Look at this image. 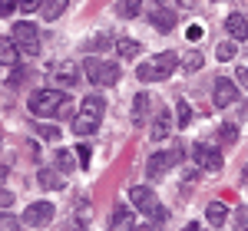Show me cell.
I'll list each match as a JSON object with an SVG mask.
<instances>
[{"label": "cell", "instance_id": "obj_1", "mask_svg": "<svg viewBox=\"0 0 248 231\" xmlns=\"http://www.w3.org/2000/svg\"><path fill=\"white\" fill-rule=\"evenodd\" d=\"M179 53H172V50H166V53H155V57L142 59L139 66H136V76H139V83H159V79H169L175 70H179Z\"/></svg>", "mask_w": 248, "mask_h": 231}, {"label": "cell", "instance_id": "obj_2", "mask_svg": "<svg viewBox=\"0 0 248 231\" xmlns=\"http://www.w3.org/2000/svg\"><path fill=\"white\" fill-rule=\"evenodd\" d=\"M129 202H133L139 212L149 218V225L153 228H159V225H166V218H169V212L155 202L153 188H146V185H136V188H129Z\"/></svg>", "mask_w": 248, "mask_h": 231}, {"label": "cell", "instance_id": "obj_3", "mask_svg": "<svg viewBox=\"0 0 248 231\" xmlns=\"http://www.w3.org/2000/svg\"><path fill=\"white\" fill-rule=\"evenodd\" d=\"M66 93L63 89H37L30 96V113L33 116H57V109L66 102Z\"/></svg>", "mask_w": 248, "mask_h": 231}, {"label": "cell", "instance_id": "obj_4", "mask_svg": "<svg viewBox=\"0 0 248 231\" xmlns=\"http://www.w3.org/2000/svg\"><path fill=\"white\" fill-rule=\"evenodd\" d=\"M83 70H86V76L93 79L96 86H116L119 83V66L109 63V59H86Z\"/></svg>", "mask_w": 248, "mask_h": 231}, {"label": "cell", "instance_id": "obj_5", "mask_svg": "<svg viewBox=\"0 0 248 231\" xmlns=\"http://www.w3.org/2000/svg\"><path fill=\"white\" fill-rule=\"evenodd\" d=\"M14 43L20 46L23 57H40V37L30 23H17L14 27Z\"/></svg>", "mask_w": 248, "mask_h": 231}, {"label": "cell", "instance_id": "obj_6", "mask_svg": "<svg viewBox=\"0 0 248 231\" xmlns=\"http://www.w3.org/2000/svg\"><path fill=\"white\" fill-rule=\"evenodd\" d=\"M53 205L50 202H33L27 212H23V218H20V225L23 228H43V225H50V218H53Z\"/></svg>", "mask_w": 248, "mask_h": 231}, {"label": "cell", "instance_id": "obj_7", "mask_svg": "<svg viewBox=\"0 0 248 231\" xmlns=\"http://www.w3.org/2000/svg\"><path fill=\"white\" fill-rule=\"evenodd\" d=\"M192 159H195V165H202L205 172H218V169H222V152L212 149V145H195V149H192Z\"/></svg>", "mask_w": 248, "mask_h": 231}, {"label": "cell", "instance_id": "obj_8", "mask_svg": "<svg viewBox=\"0 0 248 231\" xmlns=\"http://www.w3.org/2000/svg\"><path fill=\"white\" fill-rule=\"evenodd\" d=\"M212 99H215L218 109H225V106H232V102L238 99V86H235L232 79L218 76V79H215V89H212Z\"/></svg>", "mask_w": 248, "mask_h": 231}, {"label": "cell", "instance_id": "obj_9", "mask_svg": "<svg viewBox=\"0 0 248 231\" xmlns=\"http://www.w3.org/2000/svg\"><path fill=\"white\" fill-rule=\"evenodd\" d=\"M53 79H57V86H77L79 83V66L66 59V63L53 66Z\"/></svg>", "mask_w": 248, "mask_h": 231}, {"label": "cell", "instance_id": "obj_10", "mask_svg": "<svg viewBox=\"0 0 248 231\" xmlns=\"http://www.w3.org/2000/svg\"><path fill=\"white\" fill-rule=\"evenodd\" d=\"M96 129H99V119H96V116H90V113L73 116V132L77 135H93Z\"/></svg>", "mask_w": 248, "mask_h": 231}, {"label": "cell", "instance_id": "obj_11", "mask_svg": "<svg viewBox=\"0 0 248 231\" xmlns=\"http://www.w3.org/2000/svg\"><path fill=\"white\" fill-rule=\"evenodd\" d=\"M229 205H222V202H209V208H205V218H209V225L215 228H222L225 221H229Z\"/></svg>", "mask_w": 248, "mask_h": 231}, {"label": "cell", "instance_id": "obj_12", "mask_svg": "<svg viewBox=\"0 0 248 231\" xmlns=\"http://www.w3.org/2000/svg\"><path fill=\"white\" fill-rule=\"evenodd\" d=\"M63 175L66 172H60V169H40V185H43V188H50V192H60V188H63Z\"/></svg>", "mask_w": 248, "mask_h": 231}, {"label": "cell", "instance_id": "obj_13", "mask_svg": "<svg viewBox=\"0 0 248 231\" xmlns=\"http://www.w3.org/2000/svg\"><path fill=\"white\" fill-rule=\"evenodd\" d=\"M225 30L232 33V40H248V20L242 17V14H232V17L225 20Z\"/></svg>", "mask_w": 248, "mask_h": 231}, {"label": "cell", "instance_id": "obj_14", "mask_svg": "<svg viewBox=\"0 0 248 231\" xmlns=\"http://www.w3.org/2000/svg\"><path fill=\"white\" fill-rule=\"evenodd\" d=\"M136 225V215L126 208V205H119L113 208V218H109V228H133Z\"/></svg>", "mask_w": 248, "mask_h": 231}, {"label": "cell", "instance_id": "obj_15", "mask_svg": "<svg viewBox=\"0 0 248 231\" xmlns=\"http://www.w3.org/2000/svg\"><path fill=\"white\" fill-rule=\"evenodd\" d=\"M166 165H169V155L166 152H155V155H149V165H146V172H149V178H162L166 175Z\"/></svg>", "mask_w": 248, "mask_h": 231}, {"label": "cell", "instance_id": "obj_16", "mask_svg": "<svg viewBox=\"0 0 248 231\" xmlns=\"http://www.w3.org/2000/svg\"><path fill=\"white\" fill-rule=\"evenodd\" d=\"M142 14V0H119L116 3V17H123V20H133Z\"/></svg>", "mask_w": 248, "mask_h": 231}, {"label": "cell", "instance_id": "obj_17", "mask_svg": "<svg viewBox=\"0 0 248 231\" xmlns=\"http://www.w3.org/2000/svg\"><path fill=\"white\" fill-rule=\"evenodd\" d=\"M172 129V113L169 109H162V113L155 116V122H153V139H166Z\"/></svg>", "mask_w": 248, "mask_h": 231}, {"label": "cell", "instance_id": "obj_18", "mask_svg": "<svg viewBox=\"0 0 248 231\" xmlns=\"http://www.w3.org/2000/svg\"><path fill=\"white\" fill-rule=\"evenodd\" d=\"M142 53V46L136 43V40H116V57H123V59H136Z\"/></svg>", "mask_w": 248, "mask_h": 231}, {"label": "cell", "instance_id": "obj_19", "mask_svg": "<svg viewBox=\"0 0 248 231\" xmlns=\"http://www.w3.org/2000/svg\"><path fill=\"white\" fill-rule=\"evenodd\" d=\"M103 109H106V99H103V96H86V99H83V113L103 119Z\"/></svg>", "mask_w": 248, "mask_h": 231}, {"label": "cell", "instance_id": "obj_20", "mask_svg": "<svg viewBox=\"0 0 248 231\" xmlns=\"http://www.w3.org/2000/svg\"><path fill=\"white\" fill-rule=\"evenodd\" d=\"M146 109H149V96H146V93H139V96L133 99V122H136V126H142Z\"/></svg>", "mask_w": 248, "mask_h": 231}, {"label": "cell", "instance_id": "obj_21", "mask_svg": "<svg viewBox=\"0 0 248 231\" xmlns=\"http://www.w3.org/2000/svg\"><path fill=\"white\" fill-rule=\"evenodd\" d=\"M189 122H192V106L186 102V99H179V102H175V126L186 129Z\"/></svg>", "mask_w": 248, "mask_h": 231}, {"label": "cell", "instance_id": "obj_22", "mask_svg": "<svg viewBox=\"0 0 248 231\" xmlns=\"http://www.w3.org/2000/svg\"><path fill=\"white\" fill-rule=\"evenodd\" d=\"M153 23L159 27V30H172V27H175V14H172L169 7H166V10H155V14H153Z\"/></svg>", "mask_w": 248, "mask_h": 231}, {"label": "cell", "instance_id": "obj_23", "mask_svg": "<svg viewBox=\"0 0 248 231\" xmlns=\"http://www.w3.org/2000/svg\"><path fill=\"white\" fill-rule=\"evenodd\" d=\"M17 53H20L17 43H10V40H3V43H0V57H3V66H14V63H17Z\"/></svg>", "mask_w": 248, "mask_h": 231}, {"label": "cell", "instance_id": "obj_24", "mask_svg": "<svg viewBox=\"0 0 248 231\" xmlns=\"http://www.w3.org/2000/svg\"><path fill=\"white\" fill-rule=\"evenodd\" d=\"M40 14H43V20H57L60 14H63V0H46Z\"/></svg>", "mask_w": 248, "mask_h": 231}, {"label": "cell", "instance_id": "obj_25", "mask_svg": "<svg viewBox=\"0 0 248 231\" xmlns=\"http://www.w3.org/2000/svg\"><path fill=\"white\" fill-rule=\"evenodd\" d=\"M57 169H60V172H73V169H77V165H73V152L60 149V152H57Z\"/></svg>", "mask_w": 248, "mask_h": 231}, {"label": "cell", "instance_id": "obj_26", "mask_svg": "<svg viewBox=\"0 0 248 231\" xmlns=\"http://www.w3.org/2000/svg\"><path fill=\"white\" fill-rule=\"evenodd\" d=\"M215 57L218 59H232L235 57V40H222V43L215 46Z\"/></svg>", "mask_w": 248, "mask_h": 231}, {"label": "cell", "instance_id": "obj_27", "mask_svg": "<svg viewBox=\"0 0 248 231\" xmlns=\"http://www.w3.org/2000/svg\"><path fill=\"white\" fill-rule=\"evenodd\" d=\"M202 63H205V59H202V53H189V57H182V66H186L189 73L202 70Z\"/></svg>", "mask_w": 248, "mask_h": 231}, {"label": "cell", "instance_id": "obj_28", "mask_svg": "<svg viewBox=\"0 0 248 231\" xmlns=\"http://www.w3.org/2000/svg\"><path fill=\"white\" fill-rule=\"evenodd\" d=\"M218 139H222V142H238V129H235V126H232V122H225V126H222V129H218Z\"/></svg>", "mask_w": 248, "mask_h": 231}, {"label": "cell", "instance_id": "obj_29", "mask_svg": "<svg viewBox=\"0 0 248 231\" xmlns=\"http://www.w3.org/2000/svg\"><path fill=\"white\" fill-rule=\"evenodd\" d=\"M77 155H79V169H90L93 152H90V145H86V142H79V145H77Z\"/></svg>", "mask_w": 248, "mask_h": 231}, {"label": "cell", "instance_id": "obj_30", "mask_svg": "<svg viewBox=\"0 0 248 231\" xmlns=\"http://www.w3.org/2000/svg\"><path fill=\"white\" fill-rule=\"evenodd\" d=\"M43 3L46 0H20V10L23 14H37V10H43Z\"/></svg>", "mask_w": 248, "mask_h": 231}, {"label": "cell", "instance_id": "obj_31", "mask_svg": "<svg viewBox=\"0 0 248 231\" xmlns=\"http://www.w3.org/2000/svg\"><path fill=\"white\" fill-rule=\"evenodd\" d=\"M0 3H3V7H0V14H3V17H10L14 10H20V0H0Z\"/></svg>", "mask_w": 248, "mask_h": 231}, {"label": "cell", "instance_id": "obj_32", "mask_svg": "<svg viewBox=\"0 0 248 231\" xmlns=\"http://www.w3.org/2000/svg\"><path fill=\"white\" fill-rule=\"evenodd\" d=\"M37 132L43 135V139H60V129H57V126H37Z\"/></svg>", "mask_w": 248, "mask_h": 231}, {"label": "cell", "instance_id": "obj_33", "mask_svg": "<svg viewBox=\"0 0 248 231\" xmlns=\"http://www.w3.org/2000/svg\"><path fill=\"white\" fill-rule=\"evenodd\" d=\"M186 37H189L192 43H195V40H202V37H205V30H202V27H199V23H192L189 30H186Z\"/></svg>", "mask_w": 248, "mask_h": 231}, {"label": "cell", "instance_id": "obj_34", "mask_svg": "<svg viewBox=\"0 0 248 231\" xmlns=\"http://www.w3.org/2000/svg\"><path fill=\"white\" fill-rule=\"evenodd\" d=\"M57 116H60V119H70V116H73V102L66 99V102H63V106L57 109Z\"/></svg>", "mask_w": 248, "mask_h": 231}, {"label": "cell", "instance_id": "obj_35", "mask_svg": "<svg viewBox=\"0 0 248 231\" xmlns=\"http://www.w3.org/2000/svg\"><path fill=\"white\" fill-rule=\"evenodd\" d=\"M235 228H248V212H245V208L235 212Z\"/></svg>", "mask_w": 248, "mask_h": 231}, {"label": "cell", "instance_id": "obj_36", "mask_svg": "<svg viewBox=\"0 0 248 231\" xmlns=\"http://www.w3.org/2000/svg\"><path fill=\"white\" fill-rule=\"evenodd\" d=\"M235 79L242 83V89H248V66H238V73H235Z\"/></svg>", "mask_w": 248, "mask_h": 231}, {"label": "cell", "instance_id": "obj_37", "mask_svg": "<svg viewBox=\"0 0 248 231\" xmlns=\"http://www.w3.org/2000/svg\"><path fill=\"white\" fill-rule=\"evenodd\" d=\"M103 46H109V40H106V37H96V40H93V46H90V50H103Z\"/></svg>", "mask_w": 248, "mask_h": 231}, {"label": "cell", "instance_id": "obj_38", "mask_svg": "<svg viewBox=\"0 0 248 231\" xmlns=\"http://www.w3.org/2000/svg\"><path fill=\"white\" fill-rule=\"evenodd\" d=\"M3 228H7V231H10V228H17V221H14V215H7V212H3Z\"/></svg>", "mask_w": 248, "mask_h": 231}, {"label": "cell", "instance_id": "obj_39", "mask_svg": "<svg viewBox=\"0 0 248 231\" xmlns=\"http://www.w3.org/2000/svg\"><path fill=\"white\" fill-rule=\"evenodd\" d=\"M0 202H3V208H7V205L14 202V192H7V188H3V195H0Z\"/></svg>", "mask_w": 248, "mask_h": 231}, {"label": "cell", "instance_id": "obj_40", "mask_svg": "<svg viewBox=\"0 0 248 231\" xmlns=\"http://www.w3.org/2000/svg\"><path fill=\"white\" fill-rule=\"evenodd\" d=\"M175 3H189V0H175Z\"/></svg>", "mask_w": 248, "mask_h": 231}]
</instances>
